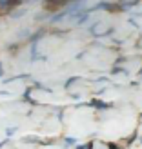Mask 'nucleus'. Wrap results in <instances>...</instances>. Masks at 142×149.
Returning <instances> with one entry per match:
<instances>
[{"mask_svg": "<svg viewBox=\"0 0 142 149\" xmlns=\"http://www.w3.org/2000/svg\"><path fill=\"white\" fill-rule=\"evenodd\" d=\"M11 2H13V4H15V2H18V0H11Z\"/></svg>", "mask_w": 142, "mask_h": 149, "instance_id": "obj_1", "label": "nucleus"}]
</instances>
